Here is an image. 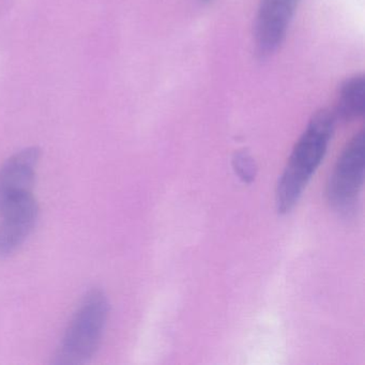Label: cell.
Segmentation results:
<instances>
[{
	"instance_id": "6da1fadb",
	"label": "cell",
	"mask_w": 365,
	"mask_h": 365,
	"mask_svg": "<svg viewBox=\"0 0 365 365\" xmlns=\"http://www.w3.org/2000/svg\"><path fill=\"white\" fill-rule=\"evenodd\" d=\"M336 116L328 110L313 115L297 140L275 191L279 215L290 212L298 204L307 183L322 164L334 132Z\"/></svg>"
},
{
	"instance_id": "7a4b0ae2",
	"label": "cell",
	"mask_w": 365,
	"mask_h": 365,
	"mask_svg": "<svg viewBox=\"0 0 365 365\" xmlns=\"http://www.w3.org/2000/svg\"><path fill=\"white\" fill-rule=\"evenodd\" d=\"M108 311L110 304L102 290L88 292L70 322L53 363L57 365L88 363L101 343Z\"/></svg>"
},
{
	"instance_id": "3957f363",
	"label": "cell",
	"mask_w": 365,
	"mask_h": 365,
	"mask_svg": "<svg viewBox=\"0 0 365 365\" xmlns=\"http://www.w3.org/2000/svg\"><path fill=\"white\" fill-rule=\"evenodd\" d=\"M364 132L360 131L341 151L327 183V200L334 210L348 213L356 207L364 181Z\"/></svg>"
},
{
	"instance_id": "277c9868",
	"label": "cell",
	"mask_w": 365,
	"mask_h": 365,
	"mask_svg": "<svg viewBox=\"0 0 365 365\" xmlns=\"http://www.w3.org/2000/svg\"><path fill=\"white\" fill-rule=\"evenodd\" d=\"M300 0H260L255 22L258 54L270 56L283 43Z\"/></svg>"
},
{
	"instance_id": "5b68a950",
	"label": "cell",
	"mask_w": 365,
	"mask_h": 365,
	"mask_svg": "<svg viewBox=\"0 0 365 365\" xmlns=\"http://www.w3.org/2000/svg\"><path fill=\"white\" fill-rule=\"evenodd\" d=\"M39 159V149L31 147L19 151L4 164L0 170V211L33 195Z\"/></svg>"
},
{
	"instance_id": "8992f818",
	"label": "cell",
	"mask_w": 365,
	"mask_h": 365,
	"mask_svg": "<svg viewBox=\"0 0 365 365\" xmlns=\"http://www.w3.org/2000/svg\"><path fill=\"white\" fill-rule=\"evenodd\" d=\"M38 204L27 196L0 211V257L14 254L29 238L38 219Z\"/></svg>"
},
{
	"instance_id": "52a82bcc",
	"label": "cell",
	"mask_w": 365,
	"mask_h": 365,
	"mask_svg": "<svg viewBox=\"0 0 365 365\" xmlns=\"http://www.w3.org/2000/svg\"><path fill=\"white\" fill-rule=\"evenodd\" d=\"M364 76L359 74L348 78L341 85L336 114L344 120H356L364 114Z\"/></svg>"
},
{
	"instance_id": "ba28073f",
	"label": "cell",
	"mask_w": 365,
	"mask_h": 365,
	"mask_svg": "<svg viewBox=\"0 0 365 365\" xmlns=\"http://www.w3.org/2000/svg\"><path fill=\"white\" fill-rule=\"evenodd\" d=\"M232 166L243 182L251 183L255 179L257 168L253 158L249 153L245 151L237 153L232 160Z\"/></svg>"
}]
</instances>
